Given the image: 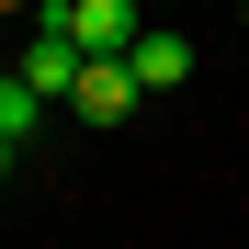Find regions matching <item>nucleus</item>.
Here are the masks:
<instances>
[{"label":"nucleus","mask_w":249,"mask_h":249,"mask_svg":"<svg viewBox=\"0 0 249 249\" xmlns=\"http://www.w3.org/2000/svg\"><path fill=\"white\" fill-rule=\"evenodd\" d=\"M136 102H147V91H136L124 57H79V79H68V113H79V124H124Z\"/></svg>","instance_id":"nucleus-1"},{"label":"nucleus","mask_w":249,"mask_h":249,"mask_svg":"<svg viewBox=\"0 0 249 249\" xmlns=\"http://www.w3.org/2000/svg\"><path fill=\"white\" fill-rule=\"evenodd\" d=\"M12 68L34 79V91H46V102H68V79H79V34L46 12V23H34V34H12Z\"/></svg>","instance_id":"nucleus-2"},{"label":"nucleus","mask_w":249,"mask_h":249,"mask_svg":"<svg viewBox=\"0 0 249 249\" xmlns=\"http://www.w3.org/2000/svg\"><path fill=\"white\" fill-rule=\"evenodd\" d=\"M46 12L79 34V57H124V46H136V23H147L136 0H46Z\"/></svg>","instance_id":"nucleus-3"},{"label":"nucleus","mask_w":249,"mask_h":249,"mask_svg":"<svg viewBox=\"0 0 249 249\" xmlns=\"http://www.w3.org/2000/svg\"><path fill=\"white\" fill-rule=\"evenodd\" d=\"M124 68H136V91H181V79H193V46H181V34H159V23H136Z\"/></svg>","instance_id":"nucleus-4"},{"label":"nucleus","mask_w":249,"mask_h":249,"mask_svg":"<svg viewBox=\"0 0 249 249\" xmlns=\"http://www.w3.org/2000/svg\"><path fill=\"white\" fill-rule=\"evenodd\" d=\"M0 136H12V147H23V136H46V91H34L23 68H0Z\"/></svg>","instance_id":"nucleus-5"},{"label":"nucleus","mask_w":249,"mask_h":249,"mask_svg":"<svg viewBox=\"0 0 249 249\" xmlns=\"http://www.w3.org/2000/svg\"><path fill=\"white\" fill-rule=\"evenodd\" d=\"M0 57H12V0H0Z\"/></svg>","instance_id":"nucleus-6"},{"label":"nucleus","mask_w":249,"mask_h":249,"mask_svg":"<svg viewBox=\"0 0 249 249\" xmlns=\"http://www.w3.org/2000/svg\"><path fill=\"white\" fill-rule=\"evenodd\" d=\"M12 159H23V147H12V136H0V181H12Z\"/></svg>","instance_id":"nucleus-7"},{"label":"nucleus","mask_w":249,"mask_h":249,"mask_svg":"<svg viewBox=\"0 0 249 249\" xmlns=\"http://www.w3.org/2000/svg\"><path fill=\"white\" fill-rule=\"evenodd\" d=\"M12 12H46V0H12Z\"/></svg>","instance_id":"nucleus-8"},{"label":"nucleus","mask_w":249,"mask_h":249,"mask_svg":"<svg viewBox=\"0 0 249 249\" xmlns=\"http://www.w3.org/2000/svg\"><path fill=\"white\" fill-rule=\"evenodd\" d=\"M238 23H249V0H238Z\"/></svg>","instance_id":"nucleus-9"}]
</instances>
